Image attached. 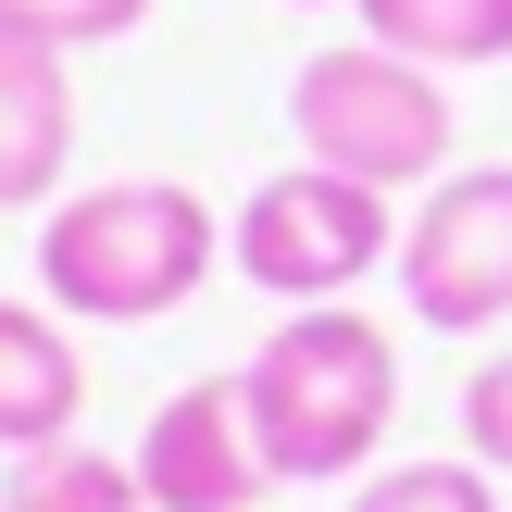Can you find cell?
<instances>
[{
    "label": "cell",
    "instance_id": "obj_1",
    "mask_svg": "<svg viewBox=\"0 0 512 512\" xmlns=\"http://www.w3.org/2000/svg\"><path fill=\"white\" fill-rule=\"evenodd\" d=\"M238 400L275 488H350V475H375V438L400 425V338L350 300H313L238 363Z\"/></svg>",
    "mask_w": 512,
    "mask_h": 512
},
{
    "label": "cell",
    "instance_id": "obj_2",
    "mask_svg": "<svg viewBox=\"0 0 512 512\" xmlns=\"http://www.w3.org/2000/svg\"><path fill=\"white\" fill-rule=\"evenodd\" d=\"M225 263V213L175 175H113L38 213V300L63 325H163Z\"/></svg>",
    "mask_w": 512,
    "mask_h": 512
},
{
    "label": "cell",
    "instance_id": "obj_3",
    "mask_svg": "<svg viewBox=\"0 0 512 512\" xmlns=\"http://www.w3.org/2000/svg\"><path fill=\"white\" fill-rule=\"evenodd\" d=\"M288 138H300V163H325V175H363V188H438L450 175V75L438 63H400V50H375V38H338V50H313V63L288 75Z\"/></svg>",
    "mask_w": 512,
    "mask_h": 512
},
{
    "label": "cell",
    "instance_id": "obj_4",
    "mask_svg": "<svg viewBox=\"0 0 512 512\" xmlns=\"http://www.w3.org/2000/svg\"><path fill=\"white\" fill-rule=\"evenodd\" d=\"M225 263L250 275L263 300L313 313V300H350L375 263H400V200L363 188V175H325V163H288L225 213Z\"/></svg>",
    "mask_w": 512,
    "mask_h": 512
},
{
    "label": "cell",
    "instance_id": "obj_5",
    "mask_svg": "<svg viewBox=\"0 0 512 512\" xmlns=\"http://www.w3.org/2000/svg\"><path fill=\"white\" fill-rule=\"evenodd\" d=\"M400 300L438 338H488L512 325V163H450L438 188L400 213Z\"/></svg>",
    "mask_w": 512,
    "mask_h": 512
},
{
    "label": "cell",
    "instance_id": "obj_6",
    "mask_svg": "<svg viewBox=\"0 0 512 512\" xmlns=\"http://www.w3.org/2000/svg\"><path fill=\"white\" fill-rule=\"evenodd\" d=\"M138 488L150 512H263L275 488V463H263V438H250V400H238V375H200V388H175L163 413L138 425Z\"/></svg>",
    "mask_w": 512,
    "mask_h": 512
},
{
    "label": "cell",
    "instance_id": "obj_7",
    "mask_svg": "<svg viewBox=\"0 0 512 512\" xmlns=\"http://www.w3.org/2000/svg\"><path fill=\"white\" fill-rule=\"evenodd\" d=\"M75 163V50L0 25V213H50Z\"/></svg>",
    "mask_w": 512,
    "mask_h": 512
},
{
    "label": "cell",
    "instance_id": "obj_8",
    "mask_svg": "<svg viewBox=\"0 0 512 512\" xmlns=\"http://www.w3.org/2000/svg\"><path fill=\"white\" fill-rule=\"evenodd\" d=\"M88 425V350L50 300H0V450H50Z\"/></svg>",
    "mask_w": 512,
    "mask_h": 512
},
{
    "label": "cell",
    "instance_id": "obj_9",
    "mask_svg": "<svg viewBox=\"0 0 512 512\" xmlns=\"http://www.w3.org/2000/svg\"><path fill=\"white\" fill-rule=\"evenodd\" d=\"M350 13H363L375 50L438 63V75H463V63H512V0H350Z\"/></svg>",
    "mask_w": 512,
    "mask_h": 512
},
{
    "label": "cell",
    "instance_id": "obj_10",
    "mask_svg": "<svg viewBox=\"0 0 512 512\" xmlns=\"http://www.w3.org/2000/svg\"><path fill=\"white\" fill-rule=\"evenodd\" d=\"M0 512H150V488H138V463H113V450L50 438V450H13Z\"/></svg>",
    "mask_w": 512,
    "mask_h": 512
},
{
    "label": "cell",
    "instance_id": "obj_11",
    "mask_svg": "<svg viewBox=\"0 0 512 512\" xmlns=\"http://www.w3.org/2000/svg\"><path fill=\"white\" fill-rule=\"evenodd\" d=\"M350 512H512V500L463 450V463H375V475H350Z\"/></svg>",
    "mask_w": 512,
    "mask_h": 512
},
{
    "label": "cell",
    "instance_id": "obj_12",
    "mask_svg": "<svg viewBox=\"0 0 512 512\" xmlns=\"http://www.w3.org/2000/svg\"><path fill=\"white\" fill-rule=\"evenodd\" d=\"M0 25L38 38V50H113L150 25V0H0Z\"/></svg>",
    "mask_w": 512,
    "mask_h": 512
},
{
    "label": "cell",
    "instance_id": "obj_13",
    "mask_svg": "<svg viewBox=\"0 0 512 512\" xmlns=\"http://www.w3.org/2000/svg\"><path fill=\"white\" fill-rule=\"evenodd\" d=\"M463 450H475L488 475H512V350L463 375Z\"/></svg>",
    "mask_w": 512,
    "mask_h": 512
},
{
    "label": "cell",
    "instance_id": "obj_14",
    "mask_svg": "<svg viewBox=\"0 0 512 512\" xmlns=\"http://www.w3.org/2000/svg\"><path fill=\"white\" fill-rule=\"evenodd\" d=\"M288 13H338V0H288Z\"/></svg>",
    "mask_w": 512,
    "mask_h": 512
}]
</instances>
